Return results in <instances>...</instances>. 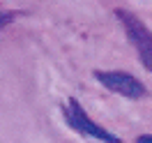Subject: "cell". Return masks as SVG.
<instances>
[{"instance_id":"cell-1","label":"cell","mask_w":152,"mask_h":143,"mask_svg":"<svg viewBox=\"0 0 152 143\" xmlns=\"http://www.w3.org/2000/svg\"><path fill=\"white\" fill-rule=\"evenodd\" d=\"M118 19L122 21L129 42H132L134 48L138 51L141 62L145 65V69L152 72V32L145 28V23H143L138 16H134V14H129V12H124V10L118 12Z\"/></svg>"},{"instance_id":"cell-2","label":"cell","mask_w":152,"mask_h":143,"mask_svg":"<svg viewBox=\"0 0 152 143\" xmlns=\"http://www.w3.org/2000/svg\"><path fill=\"white\" fill-rule=\"evenodd\" d=\"M95 76L99 78V83H104L108 90H113L118 95H124L129 99L145 97V86L127 72H95Z\"/></svg>"},{"instance_id":"cell-3","label":"cell","mask_w":152,"mask_h":143,"mask_svg":"<svg viewBox=\"0 0 152 143\" xmlns=\"http://www.w3.org/2000/svg\"><path fill=\"white\" fill-rule=\"evenodd\" d=\"M65 113H67L69 125L76 127L81 134H88V136L99 139V141H106V143H115V141H118V136H115V134H111L108 129H104V127H99L97 122H92V120H90V115L81 109V104H78L76 99H69V106H67Z\"/></svg>"},{"instance_id":"cell-4","label":"cell","mask_w":152,"mask_h":143,"mask_svg":"<svg viewBox=\"0 0 152 143\" xmlns=\"http://www.w3.org/2000/svg\"><path fill=\"white\" fill-rule=\"evenodd\" d=\"M10 21H12V12H7V10H2V7H0V30L5 28Z\"/></svg>"},{"instance_id":"cell-5","label":"cell","mask_w":152,"mask_h":143,"mask_svg":"<svg viewBox=\"0 0 152 143\" xmlns=\"http://www.w3.org/2000/svg\"><path fill=\"white\" fill-rule=\"evenodd\" d=\"M138 143H152V136H141V139H138Z\"/></svg>"}]
</instances>
